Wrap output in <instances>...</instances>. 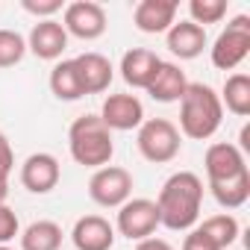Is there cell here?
Masks as SVG:
<instances>
[{"mask_svg":"<svg viewBox=\"0 0 250 250\" xmlns=\"http://www.w3.org/2000/svg\"><path fill=\"white\" fill-rule=\"evenodd\" d=\"M200 206H203V180L194 171H177L171 174L156 197L159 221L171 232H188L200 221Z\"/></svg>","mask_w":250,"mask_h":250,"instance_id":"6da1fadb","label":"cell"},{"mask_svg":"<svg viewBox=\"0 0 250 250\" xmlns=\"http://www.w3.org/2000/svg\"><path fill=\"white\" fill-rule=\"evenodd\" d=\"M224 106L212 85L206 83H188L186 94L180 97V136L191 142H206L221 130Z\"/></svg>","mask_w":250,"mask_h":250,"instance_id":"7a4b0ae2","label":"cell"},{"mask_svg":"<svg viewBox=\"0 0 250 250\" xmlns=\"http://www.w3.org/2000/svg\"><path fill=\"white\" fill-rule=\"evenodd\" d=\"M68 150L71 159L83 168H106L115 156L112 130L100 121V115H80L68 130Z\"/></svg>","mask_w":250,"mask_h":250,"instance_id":"3957f363","label":"cell"},{"mask_svg":"<svg viewBox=\"0 0 250 250\" xmlns=\"http://www.w3.org/2000/svg\"><path fill=\"white\" fill-rule=\"evenodd\" d=\"M136 147L147 162L165 165V162H174L180 156L183 136L177 130V124L168 118H145V124L136 133Z\"/></svg>","mask_w":250,"mask_h":250,"instance_id":"277c9868","label":"cell"},{"mask_svg":"<svg viewBox=\"0 0 250 250\" xmlns=\"http://www.w3.org/2000/svg\"><path fill=\"white\" fill-rule=\"evenodd\" d=\"M247 53H250V18L235 15L209 47V59L218 71H235L247 59Z\"/></svg>","mask_w":250,"mask_h":250,"instance_id":"5b68a950","label":"cell"},{"mask_svg":"<svg viewBox=\"0 0 250 250\" xmlns=\"http://www.w3.org/2000/svg\"><path fill=\"white\" fill-rule=\"evenodd\" d=\"M159 227H162L159 209H156V200H150V197H130L124 206H118L115 232H121L124 238H130V241H145V238H150Z\"/></svg>","mask_w":250,"mask_h":250,"instance_id":"8992f818","label":"cell"},{"mask_svg":"<svg viewBox=\"0 0 250 250\" xmlns=\"http://www.w3.org/2000/svg\"><path fill=\"white\" fill-rule=\"evenodd\" d=\"M88 197L103 209H118L133 197V174L121 165L97 168L88 180Z\"/></svg>","mask_w":250,"mask_h":250,"instance_id":"52a82bcc","label":"cell"},{"mask_svg":"<svg viewBox=\"0 0 250 250\" xmlns=\"http://www.w3.org/2000/svg\"><path fill=\"white\" fill-rule=\"evenodd\" d=\"M62 27L68 33V39H80V42H97L106 27H109V18H106V9L94 0H74L62 9Z\"/></svg>","mask_w":250,"mask_h":250,"instance_id":"ba28073f","label":"cell"},{"mask_svg":"<svg viewBox=\"0 0 250 250\" xmlns=\"http://www.w3.org/2000/svg\"><path fill=\"white\" fill-rule=\"evenodd\" d=\"M100 121L112 133H130L145 124V103L136 94H109L100 106Z\"/></svg>","mask_w":250,"mask_h":250,"instance_id":"9c48e42d","label":"cell"},{"mask_svg":"<svg viewBox=\"0 0 250 250\" xmlns=\"http://www.w3.org/2000/svg\"><path fill=\"white\" fill-rule=\"evenodd\" d=\"M62 180V165L53 153H30L21 165V186L33 194H50Z\"/></svg>","mask_w":250,"mask_h":250,"instance_id":"30bf717a","label":"cell"},{"mask_svg":"<svg viewBox=\"0 0 250 250\" xmlns=\"http://www.w3.org/2000/svg\"><path fill=\"white\" fill-rule=\"evenodd\" d=\"M203 168H206V186L209 183H224V180H232L247 168L244 162V153L232 145V142H215L206 147V156H203Z\"/></svg>","mask_w":250,"mask_h":250,"instance_id":"8fae6325","label":"cell"},{"mask_svg":"<svg viewBox=\"0 0 250 250\" xmlns=\"http://www.w3.org/2000/svg\"><path fill=\"white\" fill-rule=\"evenodd\" d=\"M68 47V33L62 27V21L50 18V21H36L30 36H27V50L36 56V59H44V62H59L62 53Z\"/></svg>","mask_w":250,"mask_h":250,"instance_id":"7c38bea8","label":"cell"},{"mask_svg":"<svg viewBox=\"0 0 250 250\" xmlns=\"http://www.w3.org/2000/svg\"><path fill=\"white\" fill-rule=\"evenodd\" d=\"M115 238L118 232L103 215H83L71 229V241L77 250H112Z\"/></svg>","mask_w":250,"mask_h":250,"instance_id":"4fadbf2b","label":"cell"},{"mask_svg":"<svg viewBox=\"0 0 250 250\" xmlns=\"http://www.w3.org/2000/svg\"><path fill=\"white\" fill-rule=\"evenodd\" d=\"M74 68H77L83 94H103V91H109L115 68H112V62L103 53H94V50L80 53V56H74Z\"/></svg>","mask_w":250,"mask_h":250,"instance_id":"5bb4252c","label":"cell"},{"mask_svg":"<svg viewBox=\"0 0 250 250\" xmlns=\"http://www.w3.org/2000/svg\"><path fill=\"white\" fill-rule=\"evenodd\" d=\"M177 3L174 0H142L133 9V24L139 33H147V36H159V33H168L174 24H177Z\"/></svg>","mask_w":250,"mask_h":250,"instance_id":"9a60e30c","label":"cell"},{"mask_svg":"<svg viewBox=\"0 0 250 250\" xmlns=\"http://www.w3.org/2000/svg\"><path fill=\"white\" fill-rule=\"evenodd\" d=\"M186 85H188V80H186V71L177 65V62H159V68H156V74H153V80H150V85L145 88L156 103H180V97L186 94Z\"/></svg>","mask_w":250,"mask_h":250,"instance_id":"2e32d148","label":"cell"},{"mask_svg":"<svg viewBox=\"0 0 250 250\" xmlns=\"http://www.w3.org/2000/svg\"><path fill=\"white\" fill-rule=\"evenodd\" d=\"M159 56L153 53V50H147V47H133V50H127L121 56V77H124V83H127L130 88H147L150 85V80H153V74H156V68H159Z\"/></svg>","mask_w":250,"mask_h":250,"instance_id":"e0dca14e","label":"cell"},{"mask_svg":"<svg viewBox=\"0 0 250 250\" xmlns=\"http://www.w3.org/2000/svg\"><path fill=\"white\" fill-rule=\"evenodd\" d=\"M165 44L177 59H197L206 47V30L191 21H177L165 33Z\"/></svg>","mask_w":250,"mask_h":250,"instance_id":"ac0fdd59","label":"cell"},{"mask_svg":"<svg viewBox=\"0 0 250 250\" xmlns=\"http://www.w3.org/2000/svg\"><path fill=\"white\" fill-rule=\"evenodd\" d=\"M47 85H50V94L62 103H74V100L85 97L83 85H80V77H77V68H74V59H59L50 68Z\"/></svg>","mask_w":250,"mask_h":250,"instance_id":"d6986e66","label":"cell"},{"mask_svg":"<svg viewBox=\"0 0 250 250\" xmlns=\"http://www.w3.org/2000/svg\"><path fill=\"white\" fill-rule=\"evenodd\" d=\"M21 250H59L62 247V227L56 221H33L21 229Z\"/></svg>","mask_w":250,"mask_h":250,"instance_id":"ffe728a7","label":"cell"},{"mask_svg":"<svg viewBox=\"0 0 250 250\" xmlns=\"http://www.w3.org/2000/svg\"><path fill=\"white\" fill-rule=\"evenodd\" d=\"M209 191L221 209H241L250 200V171L224 180V183H209Z\"/></svg>","mask_w":250,"mask_h":250,"instance_id":"44dd1931","label":"cell"},{"mask_svg":"<svg viewBox=\"0 0 250 250\" xmlns=\"http://www.w3.org/2000/svg\"><path fill=\"white\" fill-rule=\"evenodd\" d=\"M221 106H227L232 115L247 118L250 115V77L247 74H229L221 88Z\"/></svg>","mask_w":250,"mask_h":250,"instance_id":"7402d4cb","label":"cell"},{"mask_svg":"<svg viewBox=\"0 0 250 250\" xmlns=\"http://www.w3.org/2000/svg\"><path fill=\"white\" fill-rule=\"evenodd\" d=\"M221 250H227V247H232L235 241H238V235H241V227H238V221L229 215V212H221V215H212V218H206L203 224H197Z\"/></svg>","mask_w":250,"mask_h":250,"instance_id":"603a6c76","label":"cell"},{"mask_svg":"<svg viewBox=\"0 0 250 250\" xmlns=\"http://www.w3.org/2000/svg\"><path fill=\"white\" fill-rule=\"evenodd\" d=\"M227 18V0H191L188 3V21L203 27L206 24H221Z\"/></svg>","mask_w":250,"mask_h":250,"instance_id":"cb8c5ba5","label":"cell"},{"mask_svg":"<svg viewBox=\"0 0 250 250\" xmlns=\"http://www.w3.org/2000/svg\"><path fill=\"white\" fill-rule=\"evenodd\" d=\"M27 56V39L15 30H0V68H15Z\"/></svg>","mask_w":250,"mask_h":250,"instance_id":"d4e9b609","label":"cell"},{"mask_svg":"<svg viewBox=\"0 0 250 250\" xmlns=\"http://www.w3.org/2000/svg\"><path fill=\"white\" fill-rule=\"evenodd\" d=\"M15 235H21V221H18L12 206L0 203V244L15 241Z\"/></svg>","mask_w":250,"mask_h":250,"instance_id":"484cf974","label":"cell"},{"mask_svg":"<svg viewBox=\"0 0 250 250\" xmlns=\"http://www.w3.org/2000/svg\"><path fill=\"white\" fill-rule=\"evenodd\" d=\"M21 9L36 15L39 21H50L56 12H62V0H21Z\"/></svg>","mask_w":250,"mask_h":250,"instance_id":"4316f807","label":"cell"},{"mask_svg":"<svg viewBox=\"0 0 250 250\" xmlns=\"http://www.w3.org/2000/svg\"><path fill=\"white\" fill-rule=\"evenodd\" d=\"M180 250H221L200 227H194V229H188L186 232V238H183V247Z\"/></svg>","mask_w":250,"mask_h":250,"instance_id":"83f0119b","label":"cell"},{"mask_svg":"<svg viewBox=\"0 0 250 250\" xmlns=\"http://www.w3.org/2000/svg\"><path fill=\"white\" fill-rule=\"evenodd\" d=\"M12 168H15V150H12L6 133H0V171L12 174Z\"/></svg>","mask_w":250,"mask_h":250,"instance_id":"f1b7e54d","label":"cell"},{"mask_svg":"<svg viewBox=\"0 0 250 250\" xmlns=\"http://www.w3.org/2000/svg\"><path fill=\"white\" fill-rule=\"evenodd\" d=\"M136 250H174V244H171V241H165V238L150 235V238L139 241V244H136Z\"/></svg>","mask_w":250,"mask_h":250,"instance_id":"f546056e","label":"cell"},{"mask_svg":"<svg viewBox=\"0 0 250 250\" xmlns=\"http://www.w3.org/2000/svg\"><path fill=\"white\" fill-rule=\"evenodd\" d=\"M6 197H9V174L0 171V203H6Z\"/></svg>","mask_w":250,"mask_h":250,"instance_id":"4dcf8cb0","label":"cell"},{"mask_svg":"<svg viewBox=\"0 0 250 250\" xmlns=\"http://www.w3.org/2000/svg\"><path fill=\"white\" fill-rule=\"evenodd\" d=\"M0 250H15V247H9V244H0Z\"/></svg>","mask_w":250,"mask_h":250,"instance_id":"1f68e13d","label":"cell"}]
</instances>
